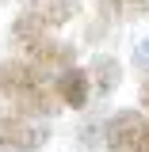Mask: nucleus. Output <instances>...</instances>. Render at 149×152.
Returning a JSON list of instances; mask_svg holds the SVG:
<instances>
[{"mask_svg":"<svg viewBox=\"0 0 149 152\" xmlns=\"http://www.w3.org/2000/svg\"><path fill=\"white\" fill-rule=\"evenodd\" d=\"M12 42H16L19 53H23V61L42 65V69H65V65L76 61V50L69 42H57V38H50L46 31H38V27L12 23Z\"/></svg>","mask_w":149,"mask_h":152,"instance_id":"1","label":"nucleus"},{"mask_svg":"<svg viewBox=\"0 0 149 152\" xmlns=\"http://www.w3.org/2000/svg\"><path fill=\"white\" fill-rule=\"evenodd\" d=\"M122 12H126V15H145L149 0H122Z\"/></svg>","mask_w":149,"mask_h":152,"instance_id":"9","label":"nucleus"},{"mask_svg":"<svg viewBox=\"0 0 149 152\" xmlns=\"http://www.w3.org/2000/svg\"><path fill=\"white\" fill-rule=\"evenodd\" d=\"M103 137L111 152H149V118L138 110H119L107 118Z\"/></svg>","mask_w":149,"mask_h":152,"instance_id":"2","label":"nucleus"},{"mask_svg":"<svg viewBox=\"0 0 149 152\" xmlns=\"http://www.w3.org/2000/svg\"><path fill=\"white\" fill-rule=\"evenodd\" d=\"M8 103H12L23 118H35V114L42 118V114H54V110H61V107H65V103H61V95H57V88H50V84L23 88V91H16Z\"/></svg>","mask_w":149,"mask_h":152,"instance_id":"5","label":"nucleus"},{"mask_svg":"<svg viewBox=\"0 0 149 152\" xmlns=\"http://www.w3.org/2000/svg\"><path fill=\"white\" fill-rule=\"evenodd\" d=\"M46 141L42 126H31L23 114H0V148H16V152H31Z\"/></svg>","mask_w":149,"mask_h":152,"instance_id":"4","label":"nucleus"},{"mask_svg":"<svg viewBox=\"0 0 149 152\" xmlns=\"http://www.w3.org/2000/svg\"><path fill=\"white\" fill-rule=\"evenodd\" d=\"M99 4H103L107 15H119V12H122V0H99Z\"/></svg>","mask_w":149,"mask_h":152,"instance_id":"11","label":"nucleus"},{"mask_svg":"<svg viewBox=\"0 0 149 152\" xmlns=\"http://www.w3.org/2000/svg\"><path fill=\"white\" fill-rule=\"evenodd\" d=\"M54 88H57V95H61L65 107L80 110V107L92 99V76H88V69H65V72L57 76Z\"/></svg>","mask_w":149,"mask_h":152,"instance_id":"7","label":"nucleus"},{"mask_svg":"<svg viewBox=\"0 0 149 152\" xmlns=\"http://www.w3.org/2000/svg\"><path fill=\"white\" fill-rule=\"evenodd\" d=\"M76 15H80V0H31L16 23L38 27V31H54V27H65Z\"/></svg>","mask_w":149,"mask_h":152,"instance_id":"3","label":"nucleus"},{"mask_svg":"<svg viewBox=\"0 0 149 152\" xmlns=\"http://www.w3.org/2000/svg\"><path fill=\"white\" fill-rule=\"evenodd\" d=\"M142 107H149V80H145V88H142Z\"/></svg>","mask_w":149,"mask_h":152,"instance_id":"12","label":"nucleus"},{"mask_svg":"<svg viewBox=\"0 0 149 152\" xmlns=\"http://www.w3.org/2000/svg\"><path fill=\"white\" fill-rule=\"evenodd\" d=\"M46 72L42 65H31V61H0V95L12 99L23 88H35V84H46Z\"/></svg>","mask_w":149,"mask_h":152,"instance_id":"6","label":"nucleus"},{"mask_svg":"<svg viewBox=\"0 0 149 152\" xmlns=\"http://www.w3.org/2000/svg\"><path fill=\"white\" fill-rule=\"evenodd\" d=\"M88 76H92V95H96V99H103V95H111L115 88H119V80H122V65H119L115 57H96L92 69H88Z\"/></svg>","mask_w":149,"mask_h":152,"instance_id":"8","label":"nucleus"},{"mask_svg":"<svg viewBox=\"0 0 149 152\" xmlns=\"http://www.w3.org/2000/svg\"><path fill=\"white\" fill-rule=\"evenodd\" d=\"M134 65H138V69H149V38H145V42H138V50H134Z\"/></svg>","mask_w":149,"mask_h":152,"instance_id":"10","label":"nucleus"}]
</instances>
